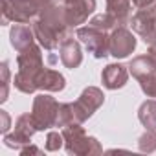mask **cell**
Returning a JSON list of instances; mask_svg holds the SVG:
<instances>
[{
  "label": "cell",
  "instance_id": "e0dca14e",
  "mask_svg": "<svg viewBox=\"0 0 156 156\" xmlns=\"http://www.w3.org/2000/svg\"><path fill=\"white\" fill-rule=\"evenodd\" d=\"M129 72L132 73L134 79L140 81V79H143V77H147V75H151V73L156 72V64H154L152 57H151L149 53H145V55L134 57V59L130 61V64H129Z\"/></svg>",
  "mask_w": 156,
  "mask_h": 156
},
{
  "label": "cell",
  "instance_id": "f546056e",
  "mask_svg": "<svg viewBox=\"0 0 156 156\" xmlns=\"http://www.w3.org/2000/svg\"><path fill=\"white\" fill-rule=\"evenodd\" d=\"M154 8H156V2H154Z\"/></svg>",
  "mask_w": 156,
  "mask_h": 156
},
{
  "label": "cell",
  "instance_id": "cb8c5ba5",
  "mask_svg": "<svg viewBox=\"0 0 156 156\" xmlns=\"http://www.w3.org/2000/svg\"><path fill=\"white\" fill-rule=\"evenodd\" d=\"M0 72H2V92H0V101H8V94H9V68L8 62H2L0 66Z\"/></svg>",
  "mask_w": 156,
  "mask_h": 156
},
{
  "label": "cell",
  "instance_id": "5bb4252c",
  "mask_svg": "<svg viewBox=\"0 0 156 156\" xmlns=\"http://www.w3.org/2000/svg\"><path fill=\"white\" fill-rule=\"evenodd\" d=\"M66 87V79L64 75L59 73L57 70H51V68H42V72L39 73L37 77V88L39 90H44V92H61L64 90Z\"/></svg>",
  "mask_w": 156,
  "mask_h": 156
},
{
  "label": "cell",
  "instance_id": "8fae6325",
  "mask_svg": "<svg viewBox=\"0 0 156 156\" xmlns=\"http://www.w3.org/2000/svg\"><path fill=\"white\" fill-rule=\"evenodd\" d=\"M136 50V37L125 26L110 31V55L116 59H125Z\"/></svg>",
  "mask_w": 156,
  "mask_h": 156
},
{
  "label": "cell",
  "instance_id": "83f0119b",
  "mask_svg": "<svg viewBox=\"0 0 156 156\" xmlns=\"http://www.w3.org/2000/svg\"><path fill=\"white\" fill-rule=\"evenodd\" d=\"M151 57H152V61H154V64H156V46H151L149 48V51H147Z\"/></svg>",
  "mask_w": 156,
  "mask_h": 156
},
{
  "label": "cell",
  "instance_id": "ac0fdd59",
  "mask_svg": "<svg viewBox=\"0 0 156 156\" xmlns=\"http://www.w3.org/2000/svg\"><path fill=\"white\" fill-rule=\"evenodd\" d=\"M138 118L145 129H156V99H149L141 103L138 110Z\"/></svg>",
  "mask_w": 156,
  "mask_h": 156
},
{
  "label": "cell",
  "instance_id": "4316f807",
  "mask_svg": "<svg viewBox=\"0 0 156 156\" xmlns=\"http://www.w3.org/2000/svg\"><path fill=\"white\" fill-rule=\"evenodd\" d=\"M156 2V0H132V4L138 8V9H143V8H149Z\"/></svg>",
  "mask_w": 156,
  "mask_h": 156
},
{
  "label": "cell",
  "instance_id": "484cf974",
  "mask_svg": "<svg viewBox=\"0 0 156 156\" xmlns=\"http://www.w3.org/2000/svg\"><path fill=\"white\" fill-rule=\"evenodd\" d=\"M20 154H22V156H28V154H42V151L30 143V145H26V147H22V149H20Z\"/></svg>",
  "mask_w": 156,
  "mask_h": 156
},
{
  "label": "cell",
  "instance_id": "603a6c76",
  "mask_svg": "<svg viewBox=\"0 0 156 156\" xmlns=\"http://www.w3.org/2000/svg\"><path fill=\"white\" fill-rule=\"evenodd\" d=\"M140 87H141V90L147 98L156 99V72L143 77V79H140Z\"/></svg>",
  "mask_w": 156,
  "mask_h": 156
},
{
  "label": "cell",
  "instance_id": "44dd1931",
  "mask_svg": "<svg viewBox=\"0 0 156 156\" xmlns=\"http://www.w3.org/2000/svg\"><path fill=\"white\" fill-rule=\"evenodd\" d=\"M70 123H75L72 103H61L59 114H57V125H55V127H66V125H70Z\"/></svg>",
  "mask_w": 156,
  "mask_h": 156
},
{
  "label": "cell",
  "instance_id": "7c38bea8",
  "mask_svg": "<svg viewBox=\"0 0 156 156\" xmlns=\"http://www.w3.org/2000/svg\"><path fill=\"white\" fill-rule=\"evenodd\" d=\"M101 81H103V87L108 90L123 88L129 81V70H127V66H123L119 62L107 64L101 72Z\"/></svg>",
  "mask_w": 156,
  "mask_h": 156
},
{
  "label": "cell",
  "instance_id": "3957f363",
  "mask_svg": "<svg viewBox=\"0 0 156 156\" xmlns=\"http://www.w3.org/2000/svg\"><path fill=\"white\" fill-rule=\"evenodd\" d=\"M62 136H64V149L70 156H96L103 152L101 143L88 136L81 123H70L62 127Z\"/></svg>",
  "mask_w": 156,
  "mask_h": 156
},
{
  "label": "cell",
  "instance_id": "d6986e66",
  "mask_svg": "<svg viewBox=\"0 0 156 156\" xmlns=\"http://www.w3.org/2000/svg\"><path fill=\"white\" fill-rule=\"evenodd\" d=\"M88 24H90V26H96V28H99V30H103V31H108V33H110L112 30L119 28V24L114 20V17H110L107 11H105V13H99V15H94Z\"/></svg>",
  "mask_w": 156,
  "mask_h": 156
},
{
  "label": "cell",
  "instance_id": "9a60e30c",
  "mask_svg": "<svg viewBox=\"0 0 156 156\" xmlns=\"http://www.w3.org/2000/svg\"><path fill=\"white\" fill-rule=\"evenodd\" d=\"M9 42L17 51H22L28 46L35 44L33 26H30V24H13V28L9 31Z\"/></svg>",
  "mask_w": 156,
  "mask_h": 156
},
{
  "label": "cell",
  "instance_id": "30bf717a",
  "mask_svg": "<svg viewBox=\"0 0 156 156\" xmlns=\"http://www.w3.org/2000/svg\"><path fill=\"white\" fill-rule=\"evenodd\" d=\"M61 6L64 9L68 26L73 30L88 20V17L96 9V0H64V2H61Z\"/></svg>",
  "mask_w": 156,
  "mask_h": 156
},
{
  "label": "cell",
  "instance_id": "7a4b0ae2",
  "mask_svg": "<svg viewBox=\"0 0 156 156\" xmlns=\"http://www.w3.org/2000/svg\"><path fill=\"white\" fill-rule=\"evenodd\" d=\"M17 64H19V72L13 77L15 88L22 94H33L35 90H39L37 88V77L44 68V59H42L41 46L31 44L26 50L19 51Z\"/></svg>",
  "mask_w": 156,
  "mask_h": 156
},
{
  "label": "cell",
  "instance_id": "6da1fadb",
  "mask_svg": "<svg viewBox=\"0 0 156 156\" xmlns=\"http://www.w3.org/2000/svg\"><path fill=\"white\" fill-rule=\"evenodd\" d=\"M33 26V31H35V39L37 42L44 48V50H55L61 46L62 41H66L70 35V26L66 22V17H64V9L61 4L57 2H48L39 17L31 22Z\"/></svg>",
  "mask_w": 156,
  "mask_h": 156
},
{
  "label": "cell",
  "instance_id": "7402d4cb",
  "mask_svg": "<svg viewBox=\"0 0 156 156\" xmlns=\"http://www.w3.org/2000/svg\"><path fill=\"white\" fill-rule=\"evenodd\" d=\"M64 145V136H62V132H57V130H50L48 132V136H46V151H50V152H55V151H59L61 147Z\"/></svg>",
  "mask_w": 156,
  "mask_h": 156
},
{
  "label": "cell",
  "instance_id": "8992f818",
  "mask_svg": "<svg viewBox=\"0 0 156 156\" xmlns=\"http://www.w3.org/2000/svg\"><path fill=\"white\" fill-rule=\"evenodd\" d=\"M59 107L61 105L55 101V98H51L48 94H39L33 99L31 116H33V121L37 125V130H48V129L57 125Z\"/></svg>",
  "mask_w": 156,
  "mask_h": 156
},
{
  "label": "cell",
  "instance_id": "ffe728a7",
  "mask_svg": "<svg viewBox=\"0 0 156 156\" xmlns=\"http://www.w3.org/2000/svg\"><path fill=\"white\" fill-rule=\"evenodd\" d=\"M138 149L141 152H154L156 151V129H147L140 140H138Z\"/></svg>",
  "mask_w": 156,
  "mask_h": 156
},
{
  "label": "cell",
  "instance_id": "4fadbf2b",
  "mask_svg": "<svg viewBox=\"0 0 156 156\" xmlns=\"http://www.w3.org/2000/svg\"><path fill=\"white\" fill-rule=\"evenodd\" d=\"M59 55H61V62H62L66 68H70V70L79 68L81 62H83L81 44L77 42L73 37H68L66 41L61 42V46H59Z\"/></svg>",
  "mask_w": 156,
  "mask_h": 156
},
{
  "label": "cell",
  "instance_id": "f1b7e54d",
  "mask_svg": "<svg viewBox=\"0 0 156 156\" xmlns=\"http://www.w3.org/2000/svg\"><path fill=\"white\" fill-rule=\"evenodd\" d=\"M48 2H57V4H61V2H64V0H48Z\"/></svg>",
  "mask_w": 156,
  "mask_h": 156
},
{
  "label": "cell",
  "instance_id": "ba28073f",
  "mask_svg": "<svg viewBox=\"0 0 156 156\" xmlns=\"http://www.w3.org/2000/svg\"><path fill=\"white\" fill-rule=\"evenodd\" d=\"M132 30L141 37L149 46H156V8L154 4L143 9H138L130 19Z\"/></svg>",
  "mask_w": 156,
  "mask_h": 156
},
{
  "label": "cell",
  "instance_id": "5b68a950",
  "mask_svg": "<svg viewBox=\"0 0 156 156\" xmlns=\"http://www.w3.org/2000/svg\"><path fill=\"white\" fill-rule=\"evenodd\" d=\"M77 39L81 44H85V48L96 57V59H103L107 55H110V33L103 31L96 26H79L75 31Z\"/></svg>",
  "mask_w": 156,
  "mask_h": 156
},
{
  "label": "cell",
  "instance_id": "277c9868",
  "mask_svg": "<svg viewBox=\"0 0 156 156\" xmlns=\"http://www.w3.org/2000/svg\"><path fill=\"white\" fill-rule=\"evenodd\" d=\"M48 0H2V26L33 22Z\"/></svg>",
  "mask_w": 156,
  "mask_h": 156
},
{
  "label": "cell",
  "instance_id": "9c48e42d",
  "mask_svg": "<svg viewBox=\"0 0 156 156\" xmlns=\"http://www.w3.org/2000/svg\"><path fill=\"white\" fill-rule=\"evenodd\" d=\"M35 132H39V130H37V125L33 121L31 112L30 114H22V116H19V119L15 123V132L4 136V145L9 147V149L20 151L22 147L31 143V136Z\"/></svg>",
  "mask_w": 156,
  "mask_h": 156
},
{
  "label": "cell",
  "instance_id": "52a82bcc",
  "mask_svg": "<svg viewBox=\"0 0 156 156\" xmlns=\"http://www.w3.org/2000/svg\"><path fill=\"white\" fill-rule=\"evenodd\" d=\"M105 103V94L101 88L98 87H87L79 99L75 103H72V108H73V118H75V123H85L101 105Z\"/></svg>",
  "mask_w": 156,
  "mask_h": 156
},
{
  "label": "cell",
  "instance_id": "d4e9b609",
  "mask_svg": "<svg viewBox=\"0 0 156 156\" xmlns=\"http://www.w3.org/2000/svg\"><path fill=\"white\" fill-rule=\"evenodd\" d=\"M0 118H2V125H0V130L6 134V132H8V129H9L11 119H9V116H8V112H6V110H0Z\"/></svg>",
  "mask_w": 156,
  "mask_h": 156
},
{
  "label": "cell",
  "instance_id": "2e32d148",
  "mask_svg": "<svg viewBox=\"0 0 156 156\" xmlns=\"http://www.w3.org/2000/svg\"><path fill=\"white\" fill-rule=\"evenodd\" d=\"M107 2V13L114 17V20L119 26H127L130 22V0H105Z\"/></svg>",
  "mask_w": 156,
  "mask_h": 156
}]
</instances>
